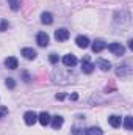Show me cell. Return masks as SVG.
I'll use <instances>...</instances> for the list:
<instances>
[{
  "mask_svg": "<svg viewBox=\"0 0 133 135\" xmlns=\"http://www.w3.org/2000/svg\"><path fill=\"white\" fill-rule=\"evenodd\" d=\"M108 123H110L111 127H119V126H121V118L116 116V115H113V116L108 118Z\"/></svg>",
  "mask_w": 133,
  "mask_h": 135,
  "instance_id": "cell-16",
  "label": "cell"
},
{
  "mask_svg": "<svg viewBox=\"0 0 133 135\" xmlns=\"http://www.w3.org/2000/svg\"><path fill=\"white\" fill-rule=\"evenodd\" d=\"M36 42H38L41 47L49 46V35L45 33V32H39V33L36 35Z\"/></svg>",
  "mask_w": 133,
  "mask_h": 135,
  "instance_id": "cell-3",
  "label": "cell"
},
{
  "mask_svg": "<svg viewBox=\"0 0 133 135\" xmlns=\"http://www.w3.org/2000/svg\"><path fill=\"white\" fill-rule=\"evenodd\" d=\"M50 115L47 113V112H42V113H39L38 115V121L42 124V126H47V124H50Z\"/></svg>",
  "mask_w": 133,
  "mask_h": 135,
  "instance_id": "cell-11",
  "label": "cell"
},
{
  "mask_svg": "<svg viewBox=\"0 0 133 135\" xmlns=\"http://www.w3.org/2000/svg\"><path fill=\"white\" fill-rule=\"evenodd\" d=\"M22 55L27 58V60H34L36 58V50L32 47H24L22 49Z\"/></svg>",
  "mask_w": 133,
  "mask_h": 135,
  "instance_id": "cell-10",
  "label": "cell"
},
{
  "mask_svg": "<svg viewBox=\"0 0 133 135\" xmlns=\"http://www.w3.org/2000/svg\"><path fill=\"white\" fill-rule=\"evenodd\" d=\"M97 66H99L102 71H110V69H111V63H110L108 60L99 58V60H97Z\"/></svg>",
  "mask_w": 133,
  "mask_h": 135,
  "instance_id": "cell-15",
  "label": "cell"
},
{
  "mask_svg": "<svg viewBox=\"0 0 133 135\" xmlns=\"http://www.w3.org/2000/svg\"><path fill=\"white\" fill-rule=\"evenodd\" d=\"M124 126L127 131H132L133 124H132V116H125V121H124Z\"/></svg>",
  "mask_w": 133,
  "mask_h": 135,
  "instance_id": "cell-19",
  "label": "cell"
},
{
  "mask_svg": "<svg viewBox=\"0 0 133 135\" xmlns=\"http://www.w3.org/2000/svg\"><path fill=\"white\" fill-rule=\"evenodd\" d=\"M8 5H9V8L13 11H17L21 8V5H22V0H8Z\"/></svg>",
  "mask_w": 133,
  "mask_h": 135,
  "instance_id": "cell-17",
  "label": "cell"
},
{
  "mask_svg": "<svg viewBox=\"0 0 133 135\" xmlns=\"http://www.w3.org/2000/svg\"><path fill=\"white\" fill-rule=\"evenodd\" d=\"M24 121H25L27 126H33L34 123L38 121V115H36L34 112H27V113L24 115Z\"/></svg>",
  "mask_w": 133,
  "mask_h": 135,
  "instance_id": "cell-6",
  "label": "cell"
},
{
  "mask_svg": "<svg viewBox=\"0 0 133 135\" xmlns=\"http://www.w3.org/2000/svg\"><path fill=\"white\" fill-rule=\"evenodd\" d=\"M8 27H9V24H8V21H2L0 22V32H5V30H8Z\"/></svg>",
  "mask_w": 133,
  "mask_h": 135,
  "instance_id": "cell-21",
  "label": "cell"
},
{
  "mask_svg": "<svg viewBox=\"0 0 133 135\" xmlns=\"http://www.w3.org/2000/svg\"><path fill=\"white\" fill-rule=\"evenodd\" d=\"M41 22H42V24H45V25L53 24V16H52V13H49V11L42 13V14H41Z\"/></svg>",
  "mask_w": 133,
  "mask_h": 135,
  "instance_id": "cell-12",
  "label": "cell"
},
{
  "mask_svg": "<svg viewBox=\"0 0 133 135\" xmlns=\"http://www.w3.org/2000/svg\"><path fill=\"white\" fill-rule=\"evenodd\" d=\"M105 47H106L105 41H102V39H96L94 44H93V52H94V54H100Z\"/></svg>",
  "mask_w": 133,
  "mask_h": 135,
  "instance_id": "cell-9",
  "label": "cell"
},
{
  "mask_svg": "<svg viewBox=\"0 0 133 135\" xmlns=\"http://www.w3.org/2000/svg\"><path fill=\"white\" fill-rule=\"evenodd\" d=\"M55 38H57V41H66L67 38H69V30H66V28H58L55 32Z\"/></svg>",
  "mask_w": 133,
  "mask_h": 135,
  "instance_id": "cell-8",
  "label": "cell"
},
{
  "mask_svg": "<svg viewBox=\"0 0 133 135\" xmlns=\"http://www.w3.org/2000/svg\"><path fill=\"white\" fill-rule=\"evenodd\" d=\"M49 60H50V63L55 65V63H58V55H57V54H52V55L49 57Z\"/></svg>",
  "mask_w": 133,
  "mask_h": 135,
  "instance_id": "cell-23",
  "label": "cell"
},
{
  "mask_svg": "<svg viewBox=\"0 0 133 135\" xmlns=\"http://www.w3.org/2000/svg\"><path fill=\"white\" fill-rule=\"evenodd\" d=\"M66 98V94H57V99H60V101H63Z\"/></svg>",
  "mask_w": 133,
  "mask_h": 135,
  "instance_id": "cell-24",
  "label": "cell"
},
{
  "mask_svg": "<svg viewBox=\"0 0 133 135\" xmlns=\"http://www.w3.org/2000/svg\"><path fill=\"white\" fill-rule=\"evenodd\" d=\"M5 85H6L8 88H11V90H13V88H16V80L9 77V79H6V82H5Z\"/></svg>",
  "mask_w": 133,
  "mask_h": 135,
  "instance_id": "cell-20",
  "label": "cell"
},
{
  "mask_svg": "<svg viewBox=\"0 0 133 135\" xmlns=\"http://www.w3.org/2000/svg\"><path fill=\"white\" fill-rule=\"evenodd\" d=\"M116 74H117L119 77H127V75L132 74V68L129 66L127 63H124V65H121V66L116 69Z\"/></svg>",
  "mask_w": 133,
  "mask_h": 135,
  "instance_id": "cell-4",
  "label": "cell"
},
{
  "mask_svg": "<svg viewBox=\"0 0 133 135\" xmlns=\"http://www.w3.org/2000/svg\"><path fill=\"white\" fill-rule=\"evenodd\" d=\"M81 69H83L85 74H91V72L94 71V65L89 61V57H85V58L81 60Z\"/></svg>",
  "mask_w": 133,
  "mask_h": 135,
  "instance_id": "cell-5",
  "label": "cell"
},
{
  "mask_svg": "<svg viewBox=\"0 0 133 135\" xmlns=\"http://www.w3.org/2000/svg\"><path fill=\"white\" fill-rule=\"evenodd\" d=\"M5 115H8V107L2 105V107H0V118H3Z\"/></svg>",
  "mask_w": 133,
  "mask_h": 135,
  "instance_id": "cell-22",
  "label": "cell"
},
{
  "mask_svg": "<svg viewBox=\"0 0 133 135\" xmlns=\"http://www.w3.org/2000/svg\"><path fill=\"white\" fill-rule=\"evenodd\" d=\"M86 135H103L100 127H89L86 129Z\"/></svg>",
  "mask_w": 133,
  "mask_h": 135,
  "instance_id": "cell-18",
  "label": "cell"
},
{
  "mask_svg": "<svg viewBox=\"0 0 133 135\" xmlns=\"http://www.w3.org/2000/svg\"><path fill=\"white\" fill-rule=\"evenodd\" d=\"M50 123H52V127H53V129H60V127L63 126V123H64V119H63V116H60V115H57V116H53V118L50 119Z\"/></svg>",
  "mask_w": 133,
  "mask_h": 135,
  "instance_id": "cell-13",
  "label": "cell"
},
{
  "mask_svg": "<svg viewBox=\"0 0 133 135\" xmlns=\"http://www.w3.org/2000/svg\"><path fill=\"white\" fill-rule=\"evenodd\" d=\"M70 99H72V101H77V99H78V96L74 93V94H70Z\"/></svg>",
  "mask_w": 133,
  "mask_h": 135,
  "instance_id": "cell-25",
  "label": "cell"
},
{
  "mask_svg": "<svg viewBox=\"0 0 133 135\" xmlns=\"http://www.w3.org/2000/svg\"><path fill=\"white\" fill-rule=\"evenodd\" d=\"M108 50H110L113 55H124L125 47H124L121 42H113V44H110V46H108Z\"/></svg>",
  "mask_w": 133,
  "mask_h": 135,
  "instance_id": "cell-1",
  "label": "cell"
},
{
  "mask_svg": "<svg viewBox=\"0 0 133 135\" xmlns=\"http://www.w3.org/2000/svg\"><path fill=\"white\" fill-rule=\"evenodd\" d=\"M75 42H77V46L81 47V49H86V47L89 46V39H88V36H85V35H78L77 39H75Z\"/></svg>",
  "mask_w": 133,
  "mask_h": 135,
  "instance_id": "cell-7",
  "label": "cell"
},
{
  "mask_svg": "<svg viewBox=\"0 0 133 135\" xmlns=\"http://www.w3.org/2000/svg\"><path fill=\"white\" fill-rule=\"evenodd\" d=\"M77 63H78V60H77L75 55H72V54H67V55L63 57V65L66 68H74Z\"/></svg>",
  "mask_w": 133,
  "mask_h": 135,
  "instance_id": "cell-2",
  "label": "cell"
},
{
  "mask_svg": "<svg viewBox=\"0 0 133 135\" xmlns=\"http://www.w3.org/2000/svg\"><path fill=\"white\" fill-rule=\"evenodd\" d=\"M5 66L8 68V69H16L17 68V58L16 57H8L5 60Z\"/></svg>",
  "mask_w": 133,
  "mask_h": 135,
  "instance_id": "cell-14",
  "label": "cell"
}]
</instances>
